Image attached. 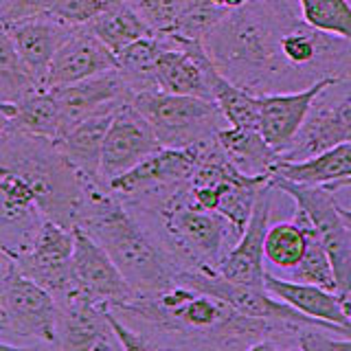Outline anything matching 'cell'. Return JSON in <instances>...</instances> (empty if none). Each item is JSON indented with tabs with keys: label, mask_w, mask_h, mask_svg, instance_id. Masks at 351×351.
<instances>
[{
	"label": "cell",
	"mask_w": 351,
	"mask_h": 351,
	"mask_svg": "<svg viewBox=\"0 0 351 351\" xmlns=\"http://www.w3.org/2000/svg\"><path fill=\"white\" fill-rule=\"evenodd\" d=\"M349 3H351V0H349Z\"/></svg>",
	"instance_id": "40"
},
{
	"label": "cell",
	"mask_w": 351,
	"mask_h": 351,
	"mask_svg": "<svg viewBox=\"0 0 351 351\" xmlns=\"http://www.w3.org/2000/svg\"><path fill=\"white\" fill-rule=\"evenodd\" d=\"M119 3L123 0H55L49 9V16L71 27H88Z\"/></svg>",
	"instance_id": "32"
},
{
	"label": "cell",
	"mask_w": 351,
	"mask_h": 351,
	"mask_svg": "<svg viewBox=\"0 0 351 351\" xmlns=\"http://www.w3.org/2000/svg\"><path fill=\"white\" fill-rule=\"evenodd\" d=\"M51 90L55 93L60 106L62 136L82 121L97 114L114 112V110L134 99V93H132V88L123 80V75L119 73V69L88 77L84 82L64 88H51Z\"/></svg>",
	"instance_id": "12"
},
{
	"label": "cell",
	"mask_w": 351,
	"mask_h": 351,
	"mask_svg": "<svg viewBox=\"0 0 351 351\" xmlns=\"http://www.w3.org/2000/svg\"><path fill=\"white\" fill-rule=\"evenodd\" d=\"M117 112V110H114ZM114 112L97 114L71 128L60 141V147L73 160V165L82 171V176L93 184H104L101 180V158L108 128L112 123Z\"/></svg>",
	"instance_id": "21"
},
{
	"label": "cell",
	"mask_w": 351,
	"mask_h": 351,
	"mask_svg": "<svg viewBox=\"0 0 351 351\" xmlns=\"http://www.w3.org/2000/svg\"><path fill=\"white\" fill-rule=\"evenodd\" d=\"M132 106L149 121L162 147H191L230 125L213 99L147 90L134 95Z\"/></svg>",
	"instance_id": "5"
},
{
	"label": "cell",
	"mask_w": 351,
	"mask_h": 351,
	"mask_svg": "<svg viewBox=\"0 0 351 351\" xmlns=\"http://www.w3.org/2000/svg\"><path fill=\"white\" fill-rule=\"evenodd\" d=\"M156 33H173L189 0H130Z\"/></svg>",
	"instance_id": "33"
},
{
	"label": "cell",
	"mask_w": 351,
	"mask_h": 351,
	"mask_svg": "<svg viewBox=\"0 0 351 351\" xmlns=\"http://www.w3.org/2000/svg\"><path fill=\"white\" fill-rule=\"evenodd\" d=\"M307 248V230L299 217L290 222H277L268 226L266 233V261L281 272H292L301 263Z\"/></svg>",
	"instance_id": "28"
},
{
	"label": "cell",
	"mask_w": 351,
	"mask_h": 351,
	"mask_svg": "<svg viewBox=\"0 0 351 351\" xmlns=\"http://www.w3.org/2000/svg\"><path fill=\"white\" fill-rule=\"evenodd\" d=\"M307 25L323 33L351 40V3L349 0H296Z\"/></svg>",
	"instance_id": "30"
},
{
	"label": "cell",
	"mask_w": 351,
	"mask_h": 351,
	"mask_svg": "<svg viewBox=\"0 0 351 351\" xmlns=\"http://www.w3.org/2000/svg\"><path fill=\"white\" fill-rule=\"evenodd\" d=\"M88 27H90V31L114 55H119L125 47H130L132 42L156 33L145 20H143V16L134 9V5H132L130 0H123V3L108 9L106 14L93 20Z\"/></svg>",
	"instance_id": "25"
},
{
	"label": "cell",
	"mask_w": 351,
	"mask_h": 351,
	"mask_svg": "<svg viewBox=\"0 0 351 351\" xmlns=\"http://www.w3.org/2000/svg\"><path fill=\"white\" fill-rule=\"evenodd\" d=\"M340 213H343L347 226L351 228V206H343V204H340Z\"/></svg>",
	"instance_id": "37"
},
{
	"label": "cell",
	"mask_w": 351,
	"mask_h": 351,
	"mask_svg": "<svg viewBox=\"0 0 351 351\" xmlns=\"http://www.w3.org/2000/svg\"><path fill=\"white\" fill-rule=\"evenodd\" d=\"M226 14L228 11L217 7L213 0H189V5H186L184 14L180 16L178 27H176L173 33H178V36H182V38L202 42V38Z\"/></svg>",
	"instance_id": "31"
},
{
	"label": "cell",
	"mask_w": 351,
	"mask_h": 351,
	"mask_svg": "<svg viewBox=\"0 0 351 351\" xmlns=\"http://www.w3.org/2000/svg\"><path fill=\"white\" fill-rule=\"evenodd\" d=\"M77 29L80 27L64 25L49 14L3 25V31L9 33L20 58L27 62L42 88H49V73L55 55Z\"/></svg>",
	"instance_id": "16"
},
{
	"label": "cell",
	"mask_w": 351,
	"mask_h": 351,
	"mask_svg": "<svg viewBox=\"0 0 351 351\" xmlns=\"http://www.w3.org/2000/svg\"><path fill=\"white\" fill-rule=\"evenodd\" d=\"M217 143L235 167L248 176H272L281 160V154L255 128L226 125L217 132Z\"/></svg>",
	"instance_id": "23"
},
{
	"label": "cell",
	"mask_w": 351,
	"mask_h": 351,
	"mask_svg": "<svg viewBox=\"0 0 351 351\" xmlns=\"http://www.w3.org/2000/svg\"><path fill=\"white\" fill-rule=\"evenodd\" d=\"M349 186H351V178H347L345 182H340V184H338V189H336L334 193H338L340 189H349Z\"/></svg>",
	"instance_id": "38"
},
{
	"label": "cell",
	"mask_w": 351,
	"mask_h": 351,
	"mask_svg": "<svg viewBox=\"0 0 351 351\" xmlns=\"http://www.w3.org/2000/svg\"><path fill=\"white\" fill-rule=\"evenodd\" d=\"M294 3L248 0L206 33L202 47L226 80L257 97L314 86L285 55V33L303 18Z\"/></svg>",
	"instance_id": "1"
},
{
	"label": "cell",
	"mask_w": 351,
	"mask_h": 351,
	"mask_svg": "<svg viewBox=\"0 0 351 351\" xmlns=\"http://www.w3.org/2000/svg\"><path fill=\"white\" fill-rule=\"evenodd\" d=\"M47 217L40 211L36 191L14 171L0 169V246L20 257L36 244Z\"/></svg>",
	"instance_id": "9"
},
{
	"label": "cell",
	"mask_w": 351,
	"mask_h": 351,
	"mask_svg": "<svg viewBox=\"0 0 351 351\" xmlns=\"http://www.w3.org/2000/svg\"><path fill=\"white\" fill-rule=\"evenodd\" d=\"M340 301H343V310L349 318V325H351V290L347 292H340Z\"/></svg>",
	"instance_id": "36"
},
{
	"label": "cell",
	"mask_w": 351,
	"mask_h": 351,
	"mask_svg": "<svg viewBox=\"0 0 351 351\" xmlns=\"http://www.w3.org/2000/svg\"><path fill=\"white\" fill-rule=\"evenodd\" d=\"M73 270L80 292L95 303L112 307L136 296L106 248L82 226H75Z\"/></svg>",
	"instance_id": "11"
},
{
	"label": "cell",
	"mask_w": 351,
	"mask_h": 351,
	"mask_svg": "<svg viewBox=\"0 0 351 351\" xmlns=\"http://www.w3.org/2000/svg\"><path fill=\"white\" fill-rule=\"evenodd\" d=\"M60 303L25 277L7 252L0 257V349H60Z\"/></svg>",
	"instance_id": "4"
},
{
	"label": "cell",
	"mask_w": 351,
	"mask_h": 351,
	"mask_svg": "<svg viewBox=\"0 0 351 351\" xmlns=\"http://www.w3.org/2000/svg\"><path fill=\"white\" fill-rule=\"evenodd\" d=\"M73 250L75 228L47 219L33 248L20 257H9L25 277L47 288L58 301H64L80 292L73 270Z\"/></svg>",
	"instance_id": "8"
},
{
	"label": "cell",
	"mask_w": 351,
	"mask_h": 351,
	"mask_svg": "<svg viewBox=\"0 0 351 351\" xmlns=\"http://www.w3.org/2000/svg\"><path fill=\"white\" fill-rule=\"evenodd\" d=\"M55 0H0V25L49 14Z\"/></svg>",
	"instance_id": "34"
},
{
	"label": "cell",
	"mask_w": 351,
	"mask_h": 351,
	"mask_svg": "<svg viewBox=\"0 0 351 351\" xmlns=\"http://www.w3.org/2000/svg\"><path fill=\"white\" fill-rule=\"evenodd\" d=\"M213 3H215L217 7L226 9V11H233V9H237V7H241V5H246L248 0H213Z\"/></svg>",
	"instance_id": "35"
},
{
	"label": "cell",
	"mask_w": 351,
	"mask_h": 351,
	"mask_svg": "<svg viewBox=\"0 0 351 351\" xmlns=\"http://www.w3.org/2000/svg\"><path fill=\"white\" fill-rule=\"evenodd\" d=\"M0 169L14 171L31 184L47 219L69 228L80 224L93 182L66 156L58 138L0 128Z\"/></svg>",
	"instance_id": "3"
},
{
	"label": "cell",
	"mask_w": 351,
	"mask_h": 351,
	"mask_svg": "<svg viewBox=\"0 0 351 351\" xmlns=\"http://www.w3.org/2000/svg\"><path fill=\"white\" fill-rule=\"evenodd\" d=\"M294 217H299L307 230V248H305V255H303L301 263L288 274V279L314 283V285H321V288H327L332 292H338V281H336L332 257H329L323 239L318 237L312 219L307 217V213L299 206H296Z\"/></svg>",
	"instance_id": "27"
},
{
	"label": "cell",
	"mask_w": 351,
	"mask_h": 351,
	"mask_svg": "<svg viewBox=\"0 0 351 351\" xmlns=\"http://www.w3.org/2000/svg\"><path fill=\"white\" fill-rule=\"evenodd\" d=\"M272 182L261 191L259 200L255 204L246 230L237 239V244L228 250L224 261L219 263L217 272L224 274L226 279L244 285H257L263 288L266 281V268H263V259H266V233L270 226V211H272V197H274Z\"/></svg>",
	"instance_id": "15"
},
{
	"label": "cell",
	"mask_w": 351,
	"mask_h": 351,
	"mask_svg": "<svg viewBox=\"0 0 351 351\" xmlns=\"http://www.w3.org/2000/svg\"><path fill=\"white\" fill-rule=\"evenodd\" d=\"M197 167V145L191 147H160L152 156L141 160L136 167L117 176L108 186L119 197H134L169 186L191 182Z\"/></svg>",
	"instance_id": "13"
},
{
	"label": "cell",
	"mask_w": 351,
	"mask_h": 351,
	"mask_svg": "<svg viewBox=\"0 0 351 351\" xmlns=\"http://www.w3.org/2000/svg\"><path fill=\"white\" fill-rule=\"evenodd\" d=\"M60 303L62 351H119L123 349L110 323V305L90 301L82 292Z\"/></svg>",
	"instance_id": "14"
},
{
	"label": "cell",
	"mask_w": 351,
	"mask_h": 351,
	"mask_svg": "<svg viewBox=\"0 0 351 351\" xmlns=\"http://www.w3.org/2000/svg\"><path fill=\"white\" fill-rule=\"evenodd\" d=\"M112 69H117V55L95 36L90 27H80L55 55L49 88L71 86Z\"/></svg>",
	"instance_id": "18"
},
{
	"label": "cell",
	"mask_w": 351,
	"mask_h": 351,
	"mask_svg": "<svg viewBox=\"0 0 351 351\" xmlns=\"http://www.w3.org/2000/svg\"><path fill=\"white\" fill-rule=\"evenodd\" d=\"M44 90L27 62L20 58L7 31H0V101L16 104L33 93Z\"/></svg>",
	"instance_id": "29"
},
{
	"label": "cell",
	"mask_w": 351,
	"mask_h": 351,
	"mask_svg": "<svg viewBox=\"0 0 351 351\" xmlns=\"http://www.w3.org/2000/svg\"><path fill=\"white\" fill-rule=\"evenodd\" d=\"M0 117H3L0 128H11L49 138L62 136V114L51 88L33 93L16 104L0 101Z\"/></svg>",
	"instance_id": "22"
},
{
	"label": "cell",
	"mask_w": 351,
	"mask_h": 351,
	"mask_svg": "<svg viewBox=\"0 0 351 351\" xmlns=\"http://www.w3.org/2000/svg\"><path fill=\"white\" fill-rule=\"evenodd\" d=\"M347 77H351V75H347Z\"/></svg>",
	"instance_id": "39"
},
{
	"label": "cell",
	"mask_w": 351,
	"mask_h": 351,
	"mask_svg": "<svg viewBox=\"0 0 351 351\" xmlns=\"http://www.w3.org/2000/svg\"><path fill=\"white\" fill-rule=\"evenodd\" d=\"M162 145L152 130L149 121L143 117L138 110L130 104L121 106L112 123L108 128L106 143H104V158H101V180L108 186L110 180L117 176L136 167L141 160L152 156Z\"/></svg>",
	"instance_id": "10"
},
{
	"label": "cell",
	"mask_w": 351,
	"mask_h": 351,
	"mask_svg": "<svg viewBox=\"0 0 351 351\" xmlns=\"http://www.w3.org/2000/svg\"><path fill=\"white\" fill-rule=\"evenodd\" d=\"M165 44H167L165 33H154V36L132 42L130 47H125L117 55V69L123 75V80L134 95L160 90L156 80V60L165 49Z\"/></svg>",
	"instance_id": "24"
},
{
	"label": "cell",
	"mask_w": 351,
	"mask_h": 351,
	"mask_svg": "<svg viewBox=\"0 0 351 351\" xmlns=\"http://www.w3.org/2000/svg\"><path fill=\"white\" fill-rule=\"evenodd\" d=\"M272 176L299 184H318L336 191L340 182L351 178V143H340L305 160H279Z\"/></svg>",
	"instance_id": "20"
},
{
	"label": "cell",
	"mask_w": 351,
	"mask_h": 351,
	"mask_svg": "<svg viewBox=\"0 0 351 351\" xmlns=\"http://www.w3.org/2000/svg\"><path fill=\"white\" fill-rule=\"evenodd\" d=\"M340 143H351V77L334 80L316 97L310 114L281 160H305Z\"/></svg>",
	"instance_id": "7"
},
{
	"label": "cell",
	"mask_w": 351,
	"mask_h": 351,
	"mask_svg": "<svg viewBox=\"0 0 351 351\" xmlns=\"http://www.w3.org/2000/svg\"><path fill=\"white\" fill-rule=\"evenodd\" d=\"M77 226L106 248L136 296L156 294L176 283L180 270L158 239L110 186H88Z\"/></svg>",
	"instance_id": "2"
},
{
	"label": "cell",
	"mask_w": 351,
	"mask_h": 351,
	"mask_svg": "<svg viewBox=\"0 0 351 351\" xmlns=\"http://www.w3.org/2000/svg\"><path fill=\"white\" fill-rule=\"evenodd\" d=\"M206 75H208V84H211L213 101L222 108L228 123L237 128L259 130V97L226 80L213 64V60L208 64Z\"/></svg>",
	"instance_id": "26"
},
{
	"label": "cell",
	"mask_w": 351,
	"mask_h": 351,
	"mask_svg": "<svg viewBox=\"0 0 351 351\" xmlns=\"http://www.w3.org/2000/svg\"><path fill=\"white\" fill-rule=\"evenodd\" d=\"M263 285H266V290L270 294H274L283 303L292 305L294 310L303 312L305 316L351 329L349 318L343 310V301H340V292H332L314 283L277 277V274H272L270 270H266V281H263Z\"/></svg>",
	"instance_id": "19"
},
{
	"label": "cell",
	"mask_w": 351,
	"mask_h": 351,
	"mask_svg": "<svg viewBox=\"0 0 351 351\" xmlns=\"http://www.w3.org/2000/svg\"><path fill=\"white\" fill-rule=\"evenodd\" d=\"M270 182L277 191L285 193L294 200V206L303 208L307 217L312 219L318 237L332 257L338 292L351 290V228L347 226L343 213H340V202L336 200L334 191L318 184H299L270 176Z\"/></svg>",
	"instance_id": "6"
},
{
	"label": "cell",
	"mask_w": 351,
	"mask_h": 351,
	"mask_svg": "<svg viewBox=\"0 0 351 351\" xmlns=\"http://www.w3.org/2000/svg\"><path fill=\"white\" fill-rule=\"evenodd\" d=\"M334 80H323L305 90L277 93L259 97V132L270 145L283 154L292 145L301 125L310 114L312 104Z\"/></svg>",
	"instance_id": "17"
}]
</instances>
